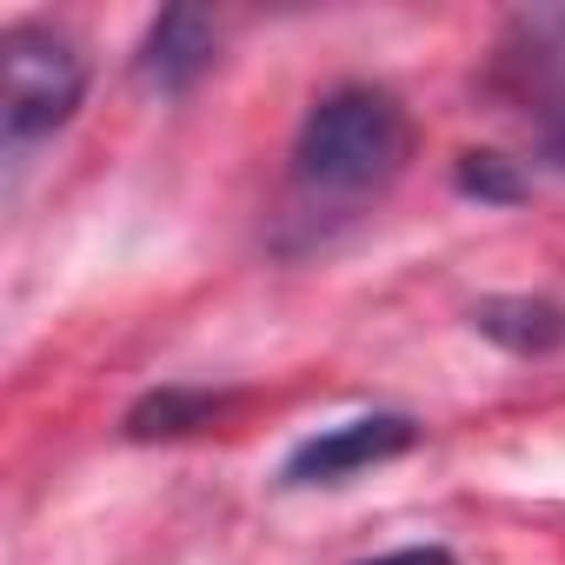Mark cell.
Here are the masks:
<instances>
[{
	"mask_svg": "<svg viewBox=\"0 0 565 565\" xmlns=\"http://www.w3.org/2000/svg\"><path fill=\"white\" fill-rule=\"evenodd\" d=\"M360 565H459L446 545H399V552H380V558H360Z\"/></svg>",
	"mask_w": 565,
	"mask_h": 565,
	"instance_id": "cell-9",
	"label": "cell"
},
{
	"mask_svg": "<svg viewBox=\"0 0 565 565\" xmlns=\"http://www.w3.org/2000/svg\"><path fill=\"white\" fill-rule=\"evenodd\" d=\"M472 327L492 347L519 353V360H545V353L565 347V307L558 300H532V294H492V300H479Z\"/></svg>",
	"mask_w": 565,
	"mask_h": 565,
	"instance_id": "cell-6",
	"label": "cell"
},
{
	"mask_svg": "<svg viewBox=\"0 0 565 565\" xmlns=\"http://www.w3.org/2000/svg\"><path fill=\"white\" fill-rule=\"evenodd\" d=\"M486 81L539 134V147L565 167V0H558V8L505 14Z\"/></svg>",
	"mask_w": 565,
	"mask_h": 565,
	"instance_id": "cell-3",
	"label": "cell"
},
{
	"mask_svg": "<svg viewBox=\"0 0 565 565\" xmlns=\"http://www.w3.org/2000/svg\"><path fill=\"white\" fill-rule=\"evenodd\" d=\"M87 100V54L54 28H14L0 41V134L8 153L61 134Z\"/></svg>",
	"mask_w": 565,
	"mask_h": 565,
	"instance_id": "cell-2",
	"label": "cell"
},
{
	"mask_svg": "<svg viewBox=\"0 0 565 565\" xmlns=\"http://www.w3.org/2000/svg\"><path fill=\"white\" fill-rule=\"evenodd\" d=\"M213 54H220L213 14H200V8H167V14H153V28H147V41H140V81H147L153 94H186V87H200V74L213 67Z\"/></svg>",
	"mask_w": 565,
	"mask_h": 565,
	"instance_id": "cell-5",
	"label": "cell"
},
{
	"mask_svg": "<svg viewBox=\"0 0 565 565\" xmlns=\"http://www.w3.org/2000/svg\"><path fill=\"white\" fill-rule=\"evenodd\" d=\"M233 399L226 393H206V386H160L147 399L127 406V439H180V433H200L226 413Z\"/></svg>",
	"mask_w": 565,
	"mask_h": 565,
	"instance_id": "cell-7",
	"label": "cell"
},
{
	"mask_svg": "<svg viewBox=\"0 0 565 565\" xmlns=\"http://www.w3.org/2000/svg\"><path fill=\"white\" fill-rule=\"evenodd\" d=\"M459 193H472V200H499V206H512L519 193H525V180L512 173V160L505 153H459Z\"/></svg>",
	"mask_w": 565,
	"mask_h": 565,
	"instance_id": "cell-8",
	"label": "cell"
},
{
	"mask_svg": "<svg viewBox=\"0 0 565 565\" xmlns=\"http://www.w3.org/2000/svg\"><path fill=\"white\" fill-rule=\"evenodd\" d=\"M413 160V120L386 87H333L307 107L294 140V186L320 206H360L386 193Z\"/></svg>",
	"mask_w": 565,
	"mask_h": 565,
	"instance_id": "cell-1",
	"label": "cell"
},
{
	"mask_svg": "<svg viewBox=\"0 0 565 565\" xmlns=\"http://www.w3.org/2000/svg\"><path fill=\"white\" fill-rule=\"evenodd\" d=\"M419 446V419L413 413H360V419H340L313 439H300L287 459H279V486L287 492H307V486H340L366 466H386L399 452Z\"/></svg>",
	"mask_w": 565,
	"mask_h": 565,
	"instance_id": "cell-4",
	"label": "cell"
}]
</instances>
